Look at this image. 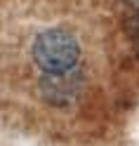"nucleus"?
Returning a JSON list of instances; mask_svg holds the SVG:
<instances>
[{
	"label": "nucleus",
	"instance_id": "1",
	"mask_svg": "<svg viewBox=\"0 0 139 146\" xmlns=\"http://www.w3.org/2000/svg\"><path fill=\"white\" fill-rule=\"evenodd\" d=\"M33 61L47 76H66L80 59V45L76 35L64 29H47L33 40Z\"/></svg>",
	"mask_w": 139,
	"mask_h": 146
},
{
	"label": "nucleus",
	"instance_id": "2",
	"mask_svg": "<svg viewBox=\"0 0 139 146\" xmlns=\"http://www.w3.org/2000/svg\"><path fill=\"white\" fill-rule=\"evenodd\" d=\"M130 29H132V38H134L137 47H139V19H132V21H130Z\"/></svg>",
	"mask_w": 139,
	"mask_h": 146
},
{
	"label": "nucleus",
	"instance_id": "3",
	"mask_svg": "<svg viewBox=\"0 0 139 146\" xmlns=\"http://www.w3.org/2000/svg\"><path fill=\"white\" fill-rule=\"evenodd\" d=\"M127 3H130V5H132V7H134V10H139V0H127Z\"/></svg>",
	"mask_w": 139,
	"mask_h": 146
}]
</instances>
